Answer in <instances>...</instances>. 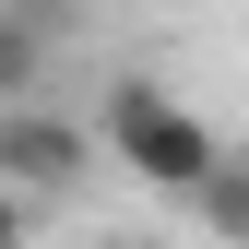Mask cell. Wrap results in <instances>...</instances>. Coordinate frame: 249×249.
Returning <instances> with one entry per match:
<instances>
[{
    "mask_svg": "<svg viewBox=\"0 0 249 249\" xmlns=\"http://www.w3.org/2000/svg\"><path fill=\"white\" fill-rule=\"evenodd\" d=\"M95 142H107V131H71L48 95H36V107H0V190H24V202H71L83 178H95Z\"/></svg>",
    "mask_w": 249,
    "mask_h": 249,
    "instance_id": "obj_2",
    "label": "cell"
},
{
    "mask_svg": "<svg viewBox=\"0 0 249 249\" xmlns=\"http://www.w3.org/2000/svg\"><path fill=\"white\" fill-rule=\"evenodd\" d=\"M190 213H202V237H226V249H249V154H226V166L202 178V202H190Z\"/></svg>",
    "mask_w": 249,
    "mask_h": 249,
    "instance_id": "obj_3",
    "label": "cell"
},
{
    "mask_svg": "<svg viewBox=\"0 0 249 249\" xmlns=\"http://www.w3.org/2000/svg\"><path fill=\"white\" fill-rule=\"evenodd\" d=\"M83 249H142V237H83Z\"/></svg>",
    "mask_w": 249,
    "mask_h": 249,
    "instance_id": "obj_6",
    "label": "cell"
},
{
    "mask_svg": "<svg viewBox=\"0 0 249 249\" xmlns=\"http://www.w3.org/2000/svg\"><path fill=\"white\" fill-rule=\"evenodd\" d=\"M95 131H107V154H119V166H131L142 190H166V202H202V178L226 166L213 119L178 95V83H154V71H119V83H107Z\"/></svg>",
    "mask_w": 249,
    "mask_h": 249,
    "instance_id": "obj_1",
    "label": "cell"
},
{
    "mask_svg": "<svg viewBox=\"0 0 249 249\" xmlns=\"http://www.w3.org/2000/svg\"><path fill=\"white\" fill-rule=\"evenodd\" d=\"M0 24H24V36L59 48V36H71V0H0Z\"/></svg>",
    "mask_w": 249,
    "mask_h": 249,
    "instance_id": "obj_5",
    "label": "cell"
},
{
    "mask_svg": "<svg viewBox=\"0 0 249 249\" xmlns=\"http://www.w3.org/2000/svg\"><path fill=\"white\" fill-rule=\"evenodd\" d=\"M36 83H48V36L0 24V95H12V107H36Z\"/></svg>",
    "mask_w": 249,
    "mask_h": 249,
    "instance_id": "obj_4",
    "label": "cell"
}]
</instances>
